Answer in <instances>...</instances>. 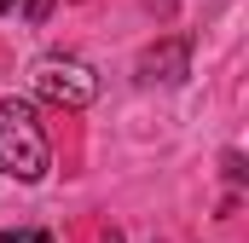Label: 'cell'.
<instances>
[{"instance_id": "cell-1", "label": "cell", "mask_w": 249, "mask_h": 243, "mask_svg": "<svg viewBox=\"0 0 249 243\" xmlns=\"http://www.w3.org/2000/svg\"><path fill=\"white\" fill-rule=\"evenodd\" d=\"M53 168V139L29 99H0V174L35 185Z\"/></svg>"}, {"instance_id": "cell-2", "label": "cell", "mask_w": 249, "mask_h": 243, "mask_svg": "<svg viewBox=\"0 0 249 243\" xmlns=\"http://www.w3.org/2000/svg\"><path fill=\"white\" fill-rule=\"evenodd\" d=\"M29 81H35L41 99H53L64 110H81V104H93V93H99V75L81 58H58V52H53V58H35Z\"/></svg>"}, {"instance_id": "cell-3", "label": "cell", "mask_w": 249, "mask_h": 243, "mask_svg": "<svg viewBox=\"0 0 249 243\" xmlns=\"http://www.w3.org/2000/svg\"><path fill=\"white\" fill-rule=\"evenodd\" d=\"M191 75V35H168V41H157V47H145L139 52V81H162V87H180Z\"/></svg>"}, {"instance_id": "cell-4", "label": "cell", "mask_w": 249, "mask_h": 243, "mask_svg": "<svg viewBox=\"0 0 249 243\" xmlns=\"http://www.w3.org/2000/svg\"><path fill=\"white\" fill-rule=\"evenodd\" d=\"M23 17H29V23H47V17H53V0H23Z\"/></svg>"}, {"instance_id": "cell-5", "label": "cell", "mask_w": 249, "mask_h": 243, "mask_svg": "<svg viewBox=\"0 0 249 243\" xmlns=\"http://www.w3.org/2000/svg\"><path fill=\"white\" fill-rule=\"evenodd\" d=\"M220 168H226V180H232V185H244V156H238V151H226Z\"/></svg>"}, {"instance_id": "cell-6", "label": "cell", "mask_w": 249, "mask_h": 243, "mask_svg": "<svg viewBox=\"0 0 249 243\" xmlns=\"http://www.w3.org/2000/svg\"><path fill=\"white\" fill-rule=\"evenodd\" d=\"M0 243H53L47 232H0Z\"/></svg>"}, {"instance_id": "cell-7", "label": "cell", "mask_w": 249, "mask_h": 243, "mask_svg": "<svg viewBox=\"0 0 249 243\" xmlns=\"http://www.w3.org/2000/svg\"><path fill=\"white\" fill-rule=\"evenodd\" d=\"M105 243H122V232H105Z\"/></svg>"}, {"instance_id": "cell-8", "label": "cell", "mask_w": 249, "mask_h": 243, "mask_svg": "<svg viewBox=\"0 0 249 243\" xmlns=\"http://www.w3.org/2000/svg\"><path fill=\"white\" fill-rule=\"evenodd\" d=\"M12 6H18V0H0V12H12Z\"/></svg>"}]
</instances>
